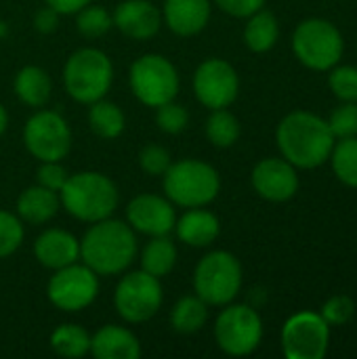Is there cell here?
Masks as SVG:
<instances>
[{
  "instance_id": "cell-41",
  "label": "cell",
  "mask_w": 357,
  "mask_h": 359,
  "mask_svg": "<svg viewBox=\"0 0 357 359\" xmlns=\"http://www.w3.org/2000/svg\"><path fill=\"white\" fill-rule=\"evenodd\" d=\"M44 2L59 15H74L80 8H84L86 4H90V0H44Z\"/></svg>"
},
{
  "instance_id": "cell-28",
  "label": "cell",
  "mask_w": 357,
  "mask_h": 359,
  "mask_svg": "<svg viewBox=\"0 0 357 359\" xmlns=\"http://www.w3.org/2000/svg\"><path fill=\"white\" fill-rule=\"evenodd\" d=\"M50 347L61 358L78 359L90 351V334L76 324H61L50 334Z\"/></svg>"
},
{
  "instance_id": "cell-43",
  "label": "cell",
  "mask_w": 357,
  "mask_h": 359,
  "mask_svg": "<svg viewBox=\"0 0 357 359\" xmlns=\"http://www.w3.org/2000/svg\"><path fill=\"white\" fill-rule=\"evenodd\" d=\"M8 34V25L4 21H0V38H4Z\"/></svg>"
},
{
  "instance_id": "cell-8",
  "label": "cell",
  "mask_w": 357,
  "mask_h": 359,
  "mask_svg": "<svg viewBox=\"0 0 357 359\" xmlns=\"http://www.w3.org/2000/svg\"><path fill=\"white\" fill-rule=\"evenodd\" d=\"M128 82L133 95L147 107H158L162 103L175 101L179 93V72L162 55L139 57L128 72Z\"/></svg>"
},
{
  "instance_id": "cell-3",
  "label": "cell",
  "mask_w": 357,
  "mask_h": 359,
  "mask_svg": "<svg viewBox=\"0 0 357 359\" xmlns=\"http://www.w3.org/2000/svg\"><path fill=\"white\" fill-rule=\"evenodd\" d=\"M59 200L78 221L97 223L112 217L118 208V189L109 177L86 170L67 177L59 191Z\"/></svg>"
},
{
  "instance_id": "cell-7",
  "label": "cell",
  "mask_w": 357,
  "mask_h": 359,
  "mask_svg": "<svg viewBox=\"0 0 357 359\" xmlns=\"http://www.w3.org/2000/svg\"><path fill=\"white\" fill-rule=\"evenodd\" d=\"M292 50L305 67L326 72L343 57V36L326 19H305L292 34Z\"/></svg>"
},
{
  "instance_id": "cell-38",
  "label": "cell",
  "mask_w": 357,
  "mask_h": 359,
  "mask_svg": "<svg viewBox=\"0 0 357 359\" xmlns=\"http://www.w3.org/2000/svg\"><path fill=\"white\" fill-rule=\"evenodd\" d=\"M36 177H38V185H42V187L59 194L69 175L65 172V168L59 162H42Z\"/></svg>"
},
{
  "instance_id": "cell-12",
  "label": "cell",
  "mask_w": 357,
  "mask_h": 359,
  "mask_svg": "<svg viewBox=\"0 0 357 359\" xmlns=\"http://www.w3.org/2000/svg\"><path fill=\"white\" fill-rule=\"evenodd\" d=\"M99 292V276L86 265H67L55 269V276L48 280L46 297L48 301L67 313L86 309Z\"/></svg>"
},
{
  "instance_id": "cell-23",
  "label": "cell",
  "mask_w": 357,
  "mask_h": 359,
  "mask_svg": "<svg viewBox=\"0 0 357 359\" xmlns=\"http://www.w3.org/2000/svg\"><path fill=\"white\" fill-rule=\"evenodd\" d=\"M280 36V25L274 13L259 8L248 17L244 27V42L252 53H267L276 46Z\"/></svg>"
},
{
  "instance_id": "cell-22",
  "label": "cell",
  "mask_w": 357,
  "mask_h": 359,
  "mask_svg": "<svg viewBox=\"0 0 357 359\" xmlns=\"http://www.w3.org/2000/svg\"><path fill=\"white\" fill-rule=\"evenodd\" d=\"M59 196L42 185L27 187L17 198V215L29 225H44L59 212Z\"/></svg>"
},
{
  "instance_id": "cell-27",
  "label": "cell",
  "mask_w": 357,
  "mask_h": 359,
  "mask_svg": "<svg viewBox=\"0 0 357 359\" xmlns=\"http://www.w3.org/2000/svg\"><path fill=\"white\" fill-rule=\"evenodd\" d=\"M88 124L93 133L101 139H116L124 130V114L122 109L105 99L90 103L88 109Z\"/></svg>"
},
{
  "instance_id": "cell-16",
  "label": "cell",
  "mask_w": 357,
  "mask_h": 359,
  "mask_svg": "<svg viewBox=\"0 0 357 359\" xmlns=\"http://www.w3.org/2000/svg\"><path fill=\"white\" fill-rule=\"evenodd\" d=\"M252 187L269 202H286L299 191V175L288 160L265 158L252 170Z\"/></svg>"
},
{
  "instance_id": "cell-40",
  "label": "cell",
  "mask_w": 357,
  "mask_h": 359,
  "mask_svg": "<svg viewBox=\"0 0 357 359\" xmlns=\"http://www.w3.org/2000/svg\"><path fill=\"white\" fill-rule=\"evenodd\" d=\"M57 25H59V13H57V11H53L50 6L40 8V11L34 15V27H36L38 32H42V34H50V32H55V29H57Z\"/></svg>"
},
{
  "instance_id": "cell-29",
  "label": "cell",
  "mask_w": 357,
  "mask_h": 359,
  "mask_svg": "<svg viewBox=\"0 0 357 359\" xmlns=\"http://www.w3.org/2000/svg\"><path fill=\"white\" fill-rule=\"evenodd\" d=\"M213 114L208 116L206 122V137L215 147H231L238 137H240V122L238 118L223 109H210Z\"/></svg>"
},
{
  "instance_id": "cell-17",
  "label": "cell",
  "mask_w": 357,
  "mask_h": 359,
  "mask_svg": "<svg viewBox=\"0 0 357 359\" xmlns=\"http://www.w3.org/2000/svg\"><path fill=\"white\" fill-rule=\"evenodd\" d=\"M114 25L128 38L147 40L158 34L162 25V13L149 0H124L116 6Z\"/></svg>"
},
{
  "instance_id": "cell-30",
  "label": "cell",
  "mask_w": 357,
  "mask_h": 359,
  "mask_svg": "<svg viewBox=\"0 0 357 359\" xmlns=\"http://www.w3.org/2000/svg\"><path fill=\"white\" fill-rule=\"evenodd\" d=\"M332 170L339 177L341 183L357 187V137L339 139V143L332 147Z\"/></svg>"
},
{
  "instance_id": "cell-35",
  "label": "cell",
  "mask_w": 357,
  "mask_h": 359,
  "mask_svg": "<svg viewBox=\"0 0 357 359\" xmlns=\"http://www.w3.org/2000/svg\"><path fill=\"white\" fill-rule=\"evenodd\" d=\"M156 124L160 130H164L166 135H179L185 126H187V111L183 105L175 103V101H168V103H162L156 107Z\"/></svg>"
},
{
  "instance_id": "cell-18",
  "label": "cell",
  "mask_w": 357,
  "mask_h": 359,
  "mask_svg": "<svg viewBox=\"0 0 357 359\" xmlns=\"http://www.w3.org/2000/svg\"><path fill=\"white\" fill-rule=\"evenodd\" d=\"M34 255L40 265L61 269L80 259V242L65 229H46L36 238Z\"/></svg>"
},
{
  "instance_id": "cell-34",
  "label": "cell",
  "mask_w": 357,
  "mask_h": 359,
  "mask_svg": "<svg viewBox=\"0 0 357 359\" xmlns=\"http://www.w3.org/2000/svg\"><path fill=\"white\" fill-rule=\"evenodd\" d=\"M328 126L335 135V139H345V137H357V103L353 101H343L339 105L330 120Z\"/></svg>"
},
{
  "instance_id": "cell-39",
  "label": "cell",
  "mask_w": 357,
  "mask_h": 359,
  "mask_svg": "<svg viewBox=\"0 0 357 359\" xmlns=\"http://www.w3.org/2000/svg\"><path fill=\"white\" fill-rule=\"evenodd\" d=\"M221 11H225L231 17H250L259 8L265 6V0H215Z\"/></svg>"
},
{
  "instance_id": "cell-19",
  "label": "cell",
  "mask_w": 357,
  "mask_h": 359,
  "mask_svg": "<svg viewBox=\"0 0 357 359\" xmlns=\"http://www.w3.org/2000/svg\"><path fill=\"white\" fill-rule=\"evenodd\" d=\"M210 19V0H166L162 21L177 36L200 34Z\"/></svg>"
},
{
  "instance_id": "cell-20",
  "label": "cell",
  "mask_w": 357,
  "mask_h": 359,
  "mask_svg": "<svg viewBox=\"0 0 357 359\" xmlns=\"http://www.w3.org/2000/svg\"><path fill=\"white\" fill-rule=\"evenodd\" d=\"M90 353L97 359H137L139 339L122 326H103L90 337Z\"/></svg>"
},
{
  "instance_id": "cell-9",
  "label": "cell",
  "mask_w": 357,
  "mask_h": 359,
  "mask_svg": "<svg viewBox=\"0 0 357 359\" xmlns=\"http://www.w3.org/2000/svg\"><path fill=\"white\" fill-rule=\"evenodd\" d=\"M164 294L160 278L147 271H133L120 280L114 292V305L124 322L141 324L151 320L162 307Z\"/></svg>"
},
{
  "instance_id": "cell-26",
  "label": "cell",
  "mask_w": 357,
  "mask_h": 359,
  "mask_svg": "<svg viewBox=\"0 0 357 359\" xmlns=\"http://www.w3.org/2000/svg\"><path fill=\"white\" fill-rule=\"evenodd\" d=\"M208 318V305L196 294V297H183L177 301L170 313V324L181 334H194L198 332Z\"/></svg>"
},
{
  "instance_id": "cell-10",
  "label": "cell",
  "mask_w": 357,
  "mask_h": 359,
  "mask_svg": "<svg viewBox=\"0 0 357 359\" xmlns=\"http://www.w3.org/2000/svg\"><path fill=\"white\" fill-rule=\"evenodd\" d=\"M215 339L227 355H250L263 339L261 316L248 305H229L215 322Z\"/></svg>"
},
{
  "instance_id": "cell-11",
  "label": "cell",
  "mask_w": 357,
  "mask_h": 359,
  "mask_svg": "<svg viewBox=\"0 0 357 359\" xmlns=\"http://www.w3.org/2000/svg\"><path fill=\"white\" fill-rule=\"evenodd\" d=\"M27 151L40 162H61L72 147L67 122L57 111H36L23 128Z\"/></svg>"
},
{
  "instance_id": "cell-42",
  "label": "cell",
  "mask_w": 357,
  "mask_h": 359,
  "mask_svg": "<svg viewBox=\"0 0 357 359\" xmlns=\"http://www.w3.org/2000/svg\"><path fill=\"white\" fill-rule=\"evenodd\" d=\"M6 124H8V116H6V109L0 105V137H2V133L6 130Z\"/></svg>"
},
{
  "instance_id": "cell-25",
  "label": "cell",
  "mask_w": 357,
  "mask_h": 359,
  "mask_svg": "<svg viewBox=\"0 0 357 359\" xmlns=\"http://www.w3.org/2000/svg\"><path fill=\"white\" fill-rule=\"evenodd\" d=\"M177 265V248L168 236H151V240L145 244L141 252V269L156 276L164 278L168 276Z\"/></svg>"
},
{
  "instance_id": "cell-14",
  "label": "cell",
  "mask_w": 357,
  "mask_h": 359,
  "mask_svg": "<svg viewBox=\"0 0 357 359\" xmlns=\"http://www.w3.org/2000/svg\"><path fill=\"white\" fill-rule=\"evenodd\" d=\"M240 90V80L231 63L223 59H208L198 65L194 74V93L208 109L229 107Z\"/></svg>"
},
{
  "instance_id": "cell-13",
  "label": "cell",
  "mask_w": 357,
  "mask_h": 359,
  "mask_svg": "<svg viewBox=\"0 0 357 359\" xmlns=\"http://www.w3.org/2000/svg\"><path fill=\"white\" fill-rule=\"evenodd\" d=\"M330 326L320 313L299 311L282 328V351L288 359H322L328 351Z\"/></svg>"
},
{
  "instance_id": "cell-32",
  "label": "cell",
  "mask_w": 357,
  "mask_h": 359,
  "mask_svg": "<svg viewBox=\"0 0 357 359\" xmlns=\"http://www.w3.org/2000/svg\"><path fill=\"white\" fill-rule=\"evenodd\" d=\"M23 242V225L13 212L0 210V259L11 257Z\"/></svg>"
},
{
  "instance_id": "cell-21",
  "label": "cell",
  "mask_w": 357,
  "mask_h": 359,
  "mask_svg": "<svg viewBox=\"0 0 357 359\" xmlns=\"http://www.w3.org/2000/svg\"><path fill=\"white\" fill-rule=\"evenodd\" d=\"M175 231L183 244L194 246V248H204L217 240V236L221 231V223H219L217 215H213L210 210H204L200 206V208L187 210L175 223Z\"/></svg>"
},
{
  "instance_id": "cell-6",
  "label": "cell",
  "mask_w": 357,
  "mask_h": 359,
  "mask_svg": "<svg viewBox=\"0 0 357 359\" xmlns=\"http://www.w3.org/2000/svg\"><path fill=\"white\" fill-rule=\"evenodd\" d=\"M242 288V265L227 250L208 252L194 271L196 294L213 307L229 305Z\"/></svg>"
},
{
  "instance_id": "cell-15",
  "label": "cell",
  "mask_w": 357,
  "mask_h": 359,
  "mask_svg": "<svg viewBox=\"0 0 357 359\" xmlns=\"http://www.w3.org/2000/svg\"><path fill=\"white\" fill-rule=\"evenodd\" d=\"M128 225L145 236H168L175 229L177 217L173 202L154 194H141L126 206Z\"/></svg>"
},
{
  "instance_id": "cell-36",
  "label": "cell",
  "mask_w": 357,
  "mask_h": 359,
  "mask_svg": "<svg viewBox=\"0 0 357 359\" xmlns=\"http://www.w3.org/2000/svg\"><path fill=\"white\" fill-rule=\"evenodd\" d=\"M353 313H356V303L347 294H337L324 303L320 316L326 320L328 326H343L353 318Z\"/></svg>"
},
{
  "instance_id": "cell-24",
  "label": "cell",
  "mask_w": 357,
  "mask_h": 359,
  "mask_svg": "<svg viewBox=\"0 0 357 359\" xmlns=\"http://www.w3.org/2000/svg\"><path fill=\"white\" fill-rule=\"evenodd\" d=\"M15 95L29 107H42L50 97V78L42 67L25 65L15 76Z\"/></svg>"
},
{
  "instance_id": "cell-33",
  "label": "cell",
  "mask_w": 357,
  "mask_h": 359,
  "mask_svg": "<svg viewBox=\"0 0 357 359\" xmlns=\"http://www.w3.org/2000/svg\"><path fill=\"white\" fill-rule=\"evenodd\" d=\"M328 84H330V90L341 101L357 103V67L353 65L335 67L328 76Z\"/></svg>"
},
{
  "instance_id": "cell-2",
  "label": "cell",
  "mask_w": 357,
  "mask_h": 359,
  "mask_svg": "<svg viewBox=\"0 0 357 359\" xmlns=\"http://www.w3.org/2000/svg\"><path fill=\"white\" fill-rule=\"evenodd\" d=\"M137 257L135 229L128 223L103 219L80 240V259L97 276H116L124 271Z\"/></svg>"
},
{
  "instance_id": "cell-5",
  "label": "cell",
  "mask_w": 357,
  "mask_h": 359,
  "mask_svg": "<svg viewBox=\"0 0 357 359\" xmlns=\"http://www.w3.org/2000/svg\"><path fill=\"white\" fill-rule=\"evenodd\" d=\"M114 80V65L99 48L76 50L63 67V84L67 95L78 103H95L103 99Z\"/></svg>"
},
{
  "instance_id": "cell-1",
  "label": "cell",
  "mask_w": 357,
  "mask_h": 359,
  "mask_svg": "<svg viewBox=\"0 0 357 359\" xmlns=\"http://www.w3.org/2000/svg\"><path fill=\"white\" fill-rule=\"evenodd\" d=\"M276 141L284 160L297 168L322 166L335 147V135L328 122L311 111L288 114L278 126Z\"/></svg>"
},
{
  "instance_id": "cell-4",
  "label": "cell",
  "mask_w": 357,
  "mask_h": 359,
  "mask_svg": "<svg viewBox=\"0 0 357 359\" xmlns=\"http://www.w3.org/2000/svg\"><path fill=\"white\" fill-rule=\"evenodd\" d=\"M162 177H164L162 185L166 198L183 208L206 206L217 198L221 189L219 172L202 160L189 158V160L173 162Z\"/></svg>"
},
{
  "instance_id": "cell-37",
  "label": "cell",
  "mask_w": 357,
  "mask_h": 359,
  "mask_svg": "<svg viewBox=\"0 0 357 359\" xmlns=\"http://www.w3.org/2000/svg\"><path fill=\"white\" fill-rule=\"evenodd\" d=\"M139 164H141V168L147 172V175H151V177H162L166 170H168V166L173 164V160H170V154L162 147V145H145L143 149H141V154H139Z\"/></svg>"
},
{
  "instance_id": "cell-31",
  "label": "cell",
  "mask_w": 357,
  "mask_h": 359,
  "mask_svg": "<svg viewBox=\"0 0 357 359\" xmlns=\"http://www.w3.org/2000/svg\"><path fill=\"white\" fill-rule=\"evenodd\" d=\"M78 32L84 38H99L103 34H107L114 25L112 15L103 8V6H90L86 4L84 8L78 11V19H76Z\"/></svg>"
}]
</instances>
